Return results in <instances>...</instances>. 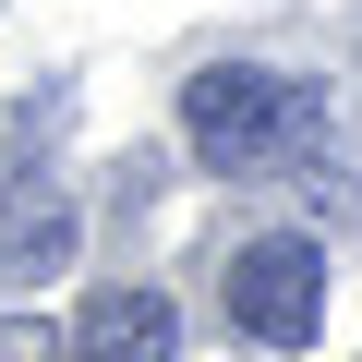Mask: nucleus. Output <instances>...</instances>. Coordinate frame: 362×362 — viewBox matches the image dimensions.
I'll use <instances>...</instances> for the list:
<instances>
[{
	"mask_svg": "<svg viewBox=\"0 0 362 362\" xmlns=\"http://www.w3.org/2000/svg\"><path fill=\"white\" fill-rule=\"evenodd\" d=\"M218 290H230V326H242V338L302 350V338L326 326V242H314V230H266V242L230 254Z\"/></svg>",
	"mask_w": 362,
	"mask_h": 362,
	"instance_id": "2",
	"label": "nucleus"
},
{
	"mask_svg": "<svg viewBox=\"0 0 362 362\" xmlns=\"http://www.w3.org/2000/svg\"><path fill=\"white\" fill-rule=\"evenodd\" d=\"M169 338H181V314L157 290H97L73 314V350H97V362H169Z\"/></svg>",
	"mask_w": 362,
	"mask_h": 362,
	"instance_id": "4",
	"label": "nucleus"
},
{
	"mask_svg": "<svg viewBox=\"0 0 362 362\" xmlns=\"http://www.w3.org/2000/svg\"><path fill=\"white\" fill-rule=\"evenodd\" d=\"M49 266H73V194L13 169L0 181V278H49Z\"/></svg>",
	"mask_w": 362,
	"mask_h": 362,
	"instance_id": "3",
	"label": "nucleus"
},
{
	"mask_svg": "<svg viewBox=\"0 0 362 362\" xmlns=\"http://www.w3.org/2000/svg\"><path fill=\"white\" fill-rule=\"evenodd\" d=\"M13 350H49V326L37 314H0V362H13Z\"/></svg>",
	"mask_w": 362,
	"mask_h": 362,
	"instance_id": "5",
	"label": "nucleus"
},
{
	"mask_svg": "<svg viewBox=\"0 0 362 362\" xmlns=\"http://www.w3.org/2000/svg\"><path fill=\"white\" fill-rule=\"evenodd\" d=\"M181 145L218 181H278V169H314L338 145V121H326V85L266 73V61H218L181 85Z\"/></svg>",
	"mask_w": 362,
	"mask_h": 362,
	"instance_id": "1",
	"label": "nucleus"
}]
</instances>
